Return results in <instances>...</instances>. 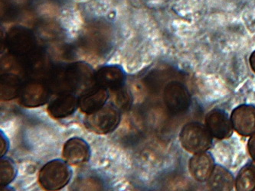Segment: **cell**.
<instances>
[{"label": "cell", "mask_w": 255, "mask_h": 191, "mask_svg": "<svg viewBox=\"0 0 255 191\" xmlns=\"http://www.w3.org/2000/svg\"><path fill=\"white\" fill-rule=\"evenodd\" d=\"M51 92V87L43 81H28L22 85L19 95L20 103L25 107H38L48 102Z\"/></svg>", "instance_id": "8992f818"}, {"label": "cell", "mask_w": 255, "mask_h": 191, "mask_svg": "<svg viewBox=\"0 0 255 191\" xmlns=\"http://www.w3.org/2000/svg\"><path fill=\"white\" fill-rule=\"evenodd\" d=\"M78 103L79 99L74 93H59L58 96L48 105V112L55 119H64L75 112Z\"/></svg>", "instance_id": "8fae6325"}, {"label": "cell", "mask_w": 255, "mask_h": 191, "mask_svg": "<svg viewBox=\"0 0 255 191\" xmlns=\"http://www.w3.org/2000/svg\"><path fill=\"white\" fill-rule=\"evenodd\" d=\"M215 161L211 154L204 152L194 154L189 161V172L196 181L206 182L215 168Z\"/></svg>", "instance_id": "4fadbf2b"}, {"label": "cell", "mask_w": 255, "mask_h": 191, "mask_svg": "<svg viewBox=\"0 0 255 191\" xmlns=\"http://www.w3.org/2000/svg\"><path fill=\"white\" fill-rule=\"evenodd\" d=\"M108 99V89L97 85L82 94L79 99L78 107L81 112L91 115L104 107Z\"/></svg>", "instance_id": "30bf717a"}, {"label": "cell", "mask_w": 255, "mask_h": 191, "mask_svg": "<svg viewBox=\"0 0 255 191\" xmlns=\"http://www.w3.org/2000/svg\"><path fill=\"white\" fill-rule=\"evenodd\" d=\"M181 145L192 154L201 153L212 146V135L206 125L199 122L186 124L179 134Z\"/></svg>", "instance_id": "7a4b0ae2"}, {"label": "cell", "mask_w": 255, "mask_h": 191, "mask_svg": "<svg viewBox=\"0 0 255 191\" xmlns=\"http://www.w3.org/2000/svg\"><path fill=\"white\" fill-rule=\"evenodd\" d=\"M115 92V104L117 107L121 110H129L132 104V96L130 91L123 87Z\"/></svg>", "instance_id": "d6986e66"}, {"label": "cell", "mask_w": 255, "mask_h": 191, "mask_svg": "<svg viewBox=\"0 0 255 191\" xmlns=\"http://www.w3.org/2000/svg\"><path fill=\"white\" fill-rule=\"evenodd\" d=\"M8 49L15 55H26L33 48V35L25 28H14L8 34Z\"/></svg>", "instance_id": "5bb4252c"}, {"label": "cell", "mask_w": 255, "mask_h": 191, "mask_svg": "<svg viewBox=\"0 0 255 191\" xmlns=\"http://www.w3.org/2000/svg\"><path fill=\"white\" fill-rule=\"evenodd\" d=\"M22 84L17 75L11 73L2 74L0 78V96L3 101H10L19 97Z\"/></svg>", "instance_id": "9a60e30c"}, {"label": "cell", "mask_w": 255, "mask_h": 191, "mask_svg": "<svg viewBox=\"0 0 255 191\" xmlns=\"http://www.w3.org/2000/svg\"><path fill=\"white\" fill-rule=\"evenodd\" d=\"M8 141L6 137L1 132V157H3L5 155L8 149Z\"/></svg>", "instance_id": "44dd1931"}, {"label": "cell", "mask_w": 255, "mask_h": 191, "mask_svg": "<svg viewBox=\"0 0 255 191\" xmlns=\"http://www.w3.org/2000/svg\"><path fill=\"white\" fill-rule=\"evenodd\" d=\"M231 122L234 130L242 136H251L255 133V107L241 105L232 111Z\"/></svg>", "instance_id": "52a82bcc"}, {"label": "cell", "mask_w": 255, "mask_h": 191, "mask_svg": "<svg viewBox=\"0 0 255 191\" xmlns=\"http://www.w3.org/2000/svg\"><path fill=\"white\" fill-rule=\"evenodd\" d=\"M71 170L67 162L59 159L51 161L42 167L40 171V184L48 191H58L69 183Z\"/></svg>", "instance_id": "3957f363"}, {"label": "cell", "mask_w": 255, "mask_h": 191, "mask_svg": "<svg viewBox=\"0 0 255 191\" xmlns=\"http://www.w3.org/2000/svg\"><path fill=\"white\" fill-rule=\"evenodd\" d=\"M163 99L167 109L173 113H182L190 106L189 91L179 81H172L166 85L163 91Z\"/></svg>", "instance_id": "5b68a950"}, {"label": "cell", "mask_w": 255, "mask_h": 191, "mask_svg": "<svg viewBox=\"0 0 255 191\" xmlns=\"http://www.w3.org/2000/svg\"><path fill=\"white\" fill-rule=\"evenodd\" d=\"M206 126L212 137L217 139H228L234 129L229 115L221 109H212L206 117Z\"/></svg>", "instance_id": "ba28073f"}, {"label": "cell", "mask_w": 255, "mask_h": 191, "mask_svg": "<svg viewBox=\"0 0 255 191\" xmlns=\"http://www.w3.org/2000/svg\"><path fill=\"white\" fill-rule=\"evenodd\" d=\"M208 185L213 191H231L235 186V179L227 169L216 165L208 179Z\"/></svg>", "instance_id": "2e32d148"}, {"label": "cell", "mask_w": 255, "mask_h": 191, "mask_svg": "<svg viewBox=\"0 0 255 191\" xmlns=\"http://www.w3.org/2000/svg\"><path fill=\"white\" fill-rule=\"evenodd\" d=\"M249 64H250V66L251 68H252V71L255 73V51L252 52L250 58H249Z\"/></svg>", "instance_id": "7402d4cb"}, {"label": "cell", "mask_w": 255, "mask_h": 191, "mask_svg": "<svg viewBox=\"0 0 255 191\" xmlns=\"http://www.w3.org/2000/svg\"><path fill=\"white\" fill-rule=\"evenodd\" d=\"M16 168L15 164L9 158H3L0 162V183L1 186L6 187L15 179Z\"/></svg>", "instance_id": "ac0fdd59"}, {"label": "cell", "mask_w": 255, "mask_h": 191, "mask_svg": "<svg viewBox=\"0 0 255 191\" xmlns=\"http://www.w3.org/2000/svg\"><path fill=\"white\" fill-rule=\"evenodd\" d=\"M120 121L119 109L111 104H108L95 113L87 115L85 125L91 132L98 135H106L115 130Z\"/></svg>", "instance_id": "277c9868"}, {"label": "cell", "mask_w": 255, "mask_h": 191, "mask_svg": "<svg viewBox=\"0 0 255 191\" xmlns=\"http://www.w3.org/2000/svg\"><path fill=\"white\" fill-rule=\"evenodd\" d=\"M95 81V74L86 63H73L55 70L52 75V87L55 91L71 92L79 91L86 92L91 89Z\"/></svg>", "instance_id": "6da1fadb"}, {"label": "cell", "mask_w": 255, "mask_h": 191, "mask_svg": "<svg viewBox=\"0 0 255 191\" xmlns=\"http://www.w3.org/2000/svg\"><path fill=\"white\" fill-rule=\"evenodd\" d=\"M90 148L85 140L75 137L67 141L64 145V159L68 165H78L88 162L90 158Z\"/></svg>", "instance_id": "7c38bea8"}, {"label": "cell", "mask_w": 255, "mask_h": 191, "mask_svg": "<svg viewBox=\"0 0 255 191\" xmlns=\"http://www.w3.org/2000/svg\"><path fill=\"white\" fill-rule=\"evenodd\" d=\"M235 186L239 191H255V162L240 170L235 180Z\"/></svg>", "instance_id": "e0dca14e"}, {"label": "cell", "mask_w": 255, "mask_h": 191, "mask_svg": "<svg viewBox=\"0 0 255 191\" xmlns=\"http://www.w3.org/2000/svg\"><path fill=\"white\" fill-rule=\"evenodd\" d=\"M126 74L118 65H108L101 68L95 73V82L106 89L116 91L125 87Z\"/></svg>", "instance_id": "9c48e42d"}, {"label": "cell", "mask_w": 255, "mask_h": 191, "mask_svg": "<svg viewBox=\"0 0 255 191\" xmlns=\"http://www.w3.org/2000/svg\"><path fill=\"white\" fill-rule=\"evenodd\" d=\"M248 150L251 158L255 162V133L251 135L249 142H248Z\"/></svg>", "instance_id": "ffe728a7"}]
</instances>
